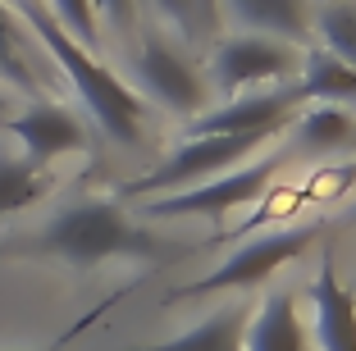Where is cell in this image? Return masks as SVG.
<instances>
[{
	"label": "cell",
	"instance_id": "cell-1",
	"mask_svg": "<svg viewBox=\"0 0 356 351\" xmlns=\"http://www.w3.org/2000/svg\"><path fill=\"white\" fill-rule=\"evenodd\" d=\"M5 256H51L74 269H96L105 260H169L183 256V247H169L151 228L133 224L119 201H78V206L60 210L51 224L28 242H10L0 247Z\"/></svg>",
	"mask_w": 356,
	"mask_h": 351
},
{
	"label": "cell",
	"instance_id": "cell-2",
	"mask_svg": "<svg viewBox=\"0 0 356 351\" xmlns=\"http://www.w3.org/2000/svg\"><path fill=\"white\" fill-rule=\"evenodd\" d=\"M10 5H14V14L28 23V32L37 37V46L55 60V69L74 83L78 101L87 105V114L96 119V128H101L110 142H119V146H137V142H142L147 101H142L119 73L105 69L83 42H74V37L46 14L42 0H10Z\"/></svg>",
	"mask_w": 356,
	"mask_h": 351
},
{
	"label": "cell",
	"instance_id": "cell-3",
	"mask_svg": "<svg viewBox=\"0 0 356 351\" xmlns=\"http://www.w3.org/2000/svg\"><path fill=\"white\" fill-rule=\"evenodd\" d=\"M320 233H325V224L274 228V233H265V238H256V242H247V247H238L229 260H220V265L210 269L206 279L188 283V288H178L174 297H215V292H242V288H256V283L274 279L279 269H288L293 260H302L306 251L320 242Z\"/></svg>",
	"mask_w": 356,
	"mask_h": 351
},
{
	"label": "cell",
	"instance_id": "cell-4",
	"mask_svg": "<svg viewBox=\"0 0 356 351\" xmlns=\"http://www.w3.org/2000/svg\"><path fill=\"white\" fill-rule=\"evenodd\" d=\"M265 142H270V137H256V133H247V137H188V142L174 146L151 174L124 183L119 192H124L128 201H137V197L151 201L156 192H183V187H197V183H206V178H220V174H229V169L247 165V155Z\"/></svg>",
	"mask_w": 356,
	"mask_h": 351
},
{
	"label": "cell",
	"instance_id": "cell-5",
	"mask_svg": "<svg viewBox=\"0 0 356 351\" xmlns=\"http://www.w3.org/2000/svg\"><path fill=\"white\" fill-rule=\"evenodd\" d=\"M297 69H302V51L265 32H233L215 42L210 55V83L229 96H242L261 83H293Z\"/></svg>",
	"mask_w": 356,
	"mask_h": 351
},
{
	"label": "cell",
	"instance_id": "cell-6",
	"mask_svg": "<svg viewBox=\"0 0 356 351\" xmlns=\"http://www.w3.org/2000/svg\"><path fill=\"white\" fill-rule=\"evenodd\" d=\"M283 155H261V160H247V165L229 169L220 178H206L197 187H183V192H165V197H151L147 201V215L151 219H183V215H206V219H220L238 206H252V201L265 197L270 178L279 174Z\"/></svg>",
	"mask_w": 356,
	"mask_h": 351
},
{
	"label": "cell",
	"instance_id": "cell-7",
	"mask_svg": "<svg viewBox=\"0 0 356 351\" xmlns=\"http://www.w3.org/2000/svg\"><path fill=\"white\" fill-rule=\"evenodd\" d=\"M302 92L297 83H279V87H261V92H242L229 96L220 110L188 119V137H274L293 124V114L302 110Z\"/></svg>",
	"mask_w": 356,
	"mask_h": 351
},
{
	"label": "cell",
	"instance_id": "cell-8",
	"mask_svg": "<svg viewBox=\"0 0 356 351\" xmlns=\"http://www.w3.org/2000/svg\"><path fill=\"white\" fill-rule=\"evenodd\" d=\"M133 78L151 101H160L165 110L183 114V119H197L201 105H206V83H201L197 64L178 51L174 42H165V37H147V42L137 46Z\"/></svg>",
	"mask_w": 356,
	"mask_h": 351
},
{
	"label": "cell",
	"instance_id": "cell-9",
	"mask_svg": "<svg viewBox=\"0 0 356 351\" xmlns=\"http://www.w3.org/2000/svg\"><path fill=\"white\" fill-rule=\"evenodd\" d=\"M5 133L23 146V160H32L37 169L51 165V160H60V155H74V151H83V146H87L83 119H78L74 110L55 105V101H37L32 110L5 119Z\"/></svg>",
	"mask_w": 356,
	"mask_h": 351
},
{
	"label": "cell",
	"instance_id": "cell-10",
	"mask_svg": "<svg viewBox=\"0 0 356 351\" xmlns=\"http://www.w3.org/2000/svg\"><path fill=\"white\" fill-rule=\"evenodd\" d=\"M311 306H315L320 351H356V297L352 288H343L329 251L320 256V274L311 283Z\"/></svg>",
	"mask_w": 356,
	"mask_h": 351
},
{
	"label": "cell",
	"instance_id": "cell-11",
	"mask_svg": "<svg viewBox=\"0 0 356 351\" xmlns=\"http://www.w3.org/2000/svg\"><path fill=\"white\" fill-rule=\"evenodd\" d=\"M247 32H265L279 42H306L315 32V0H220Z\"/></svg>",
	"mask_w": 356,
	"mask_h": 351
},
{
	"label": "cell",
	"instance_id": "cell-12",
	"mask_svg": "<svg viewBox=\"0 0 356 351\" xmlns=\"http://www.w3.org/2000/svg\"><path fill=\"white\" fill-rule=\"evenodd\" d=\"M37 37L28 32V23L14 14L10 0H0V83L19 87V92L37 96L46 87L42 60H37Z\"/></svg>",
	"mask_w": 356,
	"mask_h": 351
},
{
	"label": "cell",
	"instance_id": "cell-13",
	"mask_svg": "<svg viewBox=\"0 0 356 351\" xmlns=\"http://www.w3.org/2000/svg\"><path fill=\"white\" fill-rule=\"evenodd\" d=\"M293 146L297 151H311V155H338V151H352L356 146V110H343V105H302L293 114Z\"/></svg>",
	"mask_w": 356,
	"mask_h": 351
},
{
	"label": "cell",
	"instance_id": "cell-14",
	"mask_svg": "<svg viewBox=\"0 0 356 351\" xmlns=\"http://www.w3.org/2000/svg\"><path fill=\"white\" fill-rule=\"evenodd\" d=\"M242 351H306V324L293 292H274L252 310Z\"/></svg>",
	"mask_w": 356,
	"mask_h": 351
},
{
	"label": "cell",
	"instance_id": "cell-15",
	"mask_svg": "<svg viewBox=\"0 0 356 351\" xmlns=\"http://www.w3.org/2000/svg\"><path fill=\"white\" fill-rule=\"evenodd\" d=\"M297 92L302 101H320V105H343V110H356V69L343 64L338 55H329L325 46H315L311 55H302V69H297Z\"/></svg>",
	"mask_w": 356,
	"mask_h": 351
},
{
	"label": "cell",
	"instance_id": "cell-16",
	"mask_svg": "<svg viewBox=\"0 0 356 351\" xmlns=\"http://www.w3.org/2000/svg\"><path fill=\"white\" fill-rule=\"evenodd\" d=\"M247 320H252V306H247V301H233V306L215 310L210 320L192 324V329L178 333V338L151 342V347H133V351H242Z\"/></svg>",
	"mask_w": 356,
	"mask_h": 351
},
{
	"label": "cell",
	"instance_id": "cell-17",
	"mask_svg": "<svg viewBox=\"0 0 356 351\" xmlns=\"http://www.w3.org/2000/svg\"><path fill=\"white\" fill-rule=\"evenodd\" d=\"M151 5H156L160 19L178 32V42L210 46L220 37V23H224L220 0H151Z\"/></svg>",
	"mask_w": 356,
	"mask_h": 351
},
{
	"label": "cell",
	"instance_id": "cell-18",
	"mask_svg": "<svg viewBox=\"0 0 356 351\" xmlns=\"http://www.w3.org/2000/svg\"><path fill=\"white\" fill-rule=\"evenodd\" d=\"M51 192V178L42 169L23 160V155H0V215L28 210L32 201H42Z\"/></svg>",
	"mask_w": 356,
	"mask_h": 351
},
{
	"label": "cell",
	"instance_id": "cell-19",
	"mask_svg": "<svg viewBox=\"0 0 356 351\" xmlns=\"http://www.w3.org/2000/svg\"><path fill=\"white\" fill-rule=\"evenodd\" d=\"M315 32L329 55L356 69V0H325L315 10Z\"/></svg>",
	"mask_w": 356,
	"mask_h": 351
},
{
	"label": "cell",
	"instance_id": "cell-20",
	"mask_svg": "<svg viewBox=\"0 0 356 351\" xmlns=\"http://www.w3.org/2000/svg\"><path fill=\"white\" fill-rule=\"evenodd\" d=\"M42 5H46V14H51V19L74 37V42L87 46V51L101 42V19H96L92 0H42Z\"/></svg>",
	"mask_w": 356,
	"mask_h": 351
},
{
	"label": "cell",
	"instance_id": "cell-21",
	"mask_svg": "<svg viewBox=\"0 0 356 351\" xmlns=\"http://www.w3.org/2000/svg\"><path fill=\"white\" fill-rule=\"evenodd\" d=\"M92 5H96V19H105L119 37H124L137 19V0H92Z\"/></svg>",
	"mask_w": 356,
	"mask_h": 351
},
{
	"label": "cell",
	"instance_id": "cell-22",
	"mask_svg": "<svg viewBox=\"0 0 356 351\" xmlns=\"http://www.w3.org/2000/svg\"><path fill=\"white\" fill-rule=\"evenodd\" d=\"M92 320H96V315H92ZM83 324H87V320H83ZM83 324H78V329H83ZM78 329H69V333H64V338H60V342H55V347H37V351H60V347H64V342H69V338H74V333H78Z\"/></svg>",
	"mask_w": 356,
	"mask_h": 351
},
{
	"label": "cell",
	"instance_id": "cell-23",
	"mask_svg": "<svg viewBox=\"0 0 356 351\" xmlns=\"http://www.w3.org/2000/svg\"><path fill=\"white\" fill-rule=\"evenodd\" d=\"M347 219H352V224H356V206H352V210H347Z\"/></svg>",
	"mask_w": 356,
	"mask_h": 351
}]
</instances>
